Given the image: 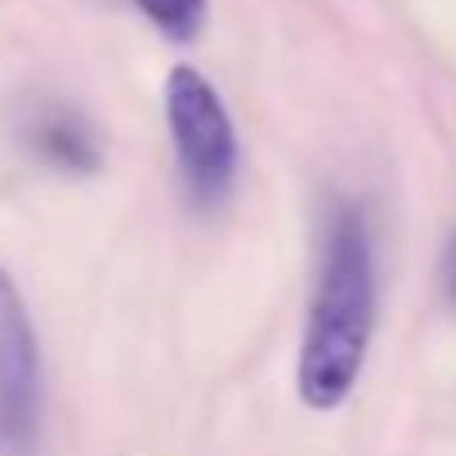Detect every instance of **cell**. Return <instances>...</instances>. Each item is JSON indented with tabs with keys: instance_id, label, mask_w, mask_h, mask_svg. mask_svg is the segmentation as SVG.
I'll list each match as a JSON object with an SVG mask.
<instances>
[{
	"instance_id": "277c9868",
	"label": "cell",
	"mask_w": 456,
	"mask_h": 456,
	"mask_svg": "<svg viewBox=\"0 0 456 456\" xmlns=\"http://www.w3.org/2000/svg\"><path fill=\"white\" fill-rule=\"evenodd\" d=\"M32 139H37L41 157H50L54 166H68V170H94L99 166L90 130L77 117H68V112H45L32 126Z\"/></svg>"
},
{
	"instance_id": "8992f818",
	"label": "cell",
	"mask_w": 456,
	"mask_h": 456,
	"mask_svg": "<svg viewBox=\"0 0 456 456\" xmlns=\"http://www.w3.org/2000/svg\"><path fill=\"white\" fill-rule=\"evenodd\" d=\"M452 291H456V265H452Z\"/></svg>"
},
{
	"instance_id": "5b68a950",
	"label": "cell",
	"mask_w": 456,
	"mask_h": 456,
	"mask_svg": "<svg viewBox=\"0 0 456 456\" xmlns=\"http://www.w3.org/2000/svg\"><path fill=\"white\" fill-rule=\"evenodd\" d=\"M134 5L170 41H197V32L206 28V0H134Z\"/></svg>"
},
{
	"instance_id": "7a4b0ae2",
	"label": "cell",
	"mask_w": 456,
	"mask_h": 456,
	"mask_svg": "<svg viewBox=\"0 0 456 456\" xmlns=\"http://www.w3.org/2000/svg\"><path fill=\"white\" fill-rule=\"evenodd\" d=\"M166 126L188 201L201 210L224 206L238 179V134L219 90L197 68H175L166 77Z\"/></svg>"
},
{
	"instance_id": "6da1fadb",
	"label": "cell",
	"mask_w": 456,
	"mask_h": 456,
	"mask_svg": "<svg viewBox=\"0 0 456 456\" xmlns=\"http://www.w3.org/2000/svg\"><path fill=\"white\" fill-rule=\"evenodd\" d=\"M376 331V251L358 206H336L300 340V398L314 411L340 407L367 362Z\"/></svg>"
},
{
	"instance_id": "3957f363",
	"label": "cell",
	"mask_w": 456,
	"mask_h": 456,
	"mask_svg": "<svg viewBox=\"0 0 456 456\" xmlns=\"http://www.w3.org/2000/svg\"><path fill=\"white\" fill-rule=\"evenodd\" d=\"M41 340L14 273L0 265V452L32 456L41 443Z\"/></svg>"
}]
</instances>
